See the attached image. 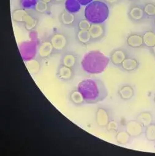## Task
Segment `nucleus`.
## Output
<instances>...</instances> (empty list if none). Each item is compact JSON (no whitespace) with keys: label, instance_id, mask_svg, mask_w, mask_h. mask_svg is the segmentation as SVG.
Here are the masks:
<instances>
[{"label":"nucleus","instance_id":"nucleus-33","mask_svg":"<svg viewBox=\"0 0 155 156\" xmlns=\"http://www.w3.org/2000/svg\"><path fill=\"white\" fill-rule=\"evenodd\" d=\"M42 1L47 3L48 4H52V0H42Z\"/></svg>","mask_w":155,"mask_h":156},{"label":"nucleus","instance_id":"nucleus-10","mask_svg":"<svg viewBox=\"0 0 155 156\" xmlns=\"http://www.w3.org/2000/svg\"><path fill=\"white\" fill-rule=\"evenodd\" d=\"M127 46L133 49H138L145 47L142 33H132L126 38Z\"/></svg>","mask_w":155,"mask_h":156},{"label":"nucleus","instance_id":"nucleus-14","mask_svg":"<svg viewBox=\"0 0 155 156\" xmlns=\"http://www.w3.org/2000/svg\"><path fill=\"white\" fill-rule=\"evenodd\" d=\"M96 122L102 127L108 125L110 121V115L104 108H99L96 112Z\"/></svg>","mask_w":155,"mask_h":156},{"label":"nucleus","instance_id":"nucleus-30","mask_svg":"<svg viewBox=\"0 0 155 156\" xmlns=\"http://www.w3.org/2000/svg\"><path fill=\"white\" fill-rule=\"evenodd\" d=\"M78 2L82 6H87L93 2V0H78Z\"/></svg>","mask_w":155,"mask_h":156},{"label":"nucleus","instance_id":"nucleus-31","mask_svg":"<svg viewBox=\"0 0 155 156\" xmlns=\"http://www.w3.org/2000/svg\"><path fill=\"white\" fill-rule=\"evenodd\" d=\"M66 0H52V4L60 5L65 2Z\"/></svg>","mask_w":155,"mask_h":156},{"label":"nucleus","instance_id":"nucleus-34","mask_svg":"<svg viewBox=\"0 0 155 156\" xmlns=\"http://www.w3.org/2000/svg\"><path fill=\"white\" fill-rule=\"evenodd\" d=\"M153 25L155 29V17L153 18Z\"/></svg>","mask_w":155,"mask_h":156},{"label":"nucleus","instance_id":"nucleus-23","mask_svg":"<svg viewBox=\"0 0 155 156\" xmlns=\"http://www.w3.org/2000/svg\"><path fill=\"white\" fill-rule=\"evenodd\" d=\"M137 121L143 126H147L151 124L152 116L149 112H143L137 117Z\"/></svg>","mask_w":155,"mask_h":156},{"label":"nucleus","instance_id":"nucleus-16","mask_svg":"<svg viewBox=\"0 0 155 156\" xmlns=\"http://www.w3.org/2000/svg\"><path fill=\"white\" fill-rule=\"evenodd\" d=\"M78 58L75 54L73 53H65L60 61V64L65 66L74 69L77 65Z\"/></svg>","mask_w":155,"mask_h":156},{"label":"nucleus","instance_id":"nucleus-5","mask_svg":"<svg viewBox=\"0 0 155 156\" xmlns=\"http://www.w3.org/2000/svg\"><path fill=\"white\" fill-rule=\"evenodd\" d=\"M54 49V53H61L64 51L68 45L67 35L62 32H55L51 35L49 39Z\"/></svg>","mask_w":155,"mask_h":156},{"label":"nucleus","instance_id":"nucleus-18","mask_svg":"<svg viewBox=\"0 0 155 156\" xmlns=\"http://www.w3.org/2000/svg\"><path fill=\"white\" fill-rule=\"evenodd\" d=\"M76 40L81 44L88 45L92 42V39L88 30H78L76 34Z\"/></svg>","mask_w":155,"mask_h":156},{"label":"nucleus","instance_id":"nucleus-8","mask_svg":"<svg viewBox=\"0 0 155 156\" xmlns=\"http://www.w3.org/2000/svg\"><path fill=\"white\" fill-rule=\"evenodd\" d=\"M128 57H129V55L125 49L118 48L114 49L111 53L110 61L113 65L120 67L122 63Z\"/></svg>","mask_w":155,"mask_h":156},{"label":"nucleus","instance_id":"nucleus-36","mask_svg":"<svg viewBox=\"0 0 155 156\" xmlns=\"http://www.w3.org/2000/svg\"><path fill=\"white\" fill-rule=\"evenodd\" d=\"M154 101H155V97H154Z\"/></svg>","mask_w":155,"mask_h":156},{"label":"nucleus","instance_id":"nucleus-17","mask_svg":"<svg viewBox=\"0 0 155 156\" xmlns=\"http://www.w3.org/2000/svg\"><path fill=\"white\" fill-rule=\"evenodd\" d=\"M144 46L151 49L155 46V30H147L142 33Z\"/></svg>","mask_w":155,"mask_h":156},{"label":"nucleus","instance_id":"nucleus-21","mask_svg":"<svg viewBox=\"0 0 155 156\" xmlns=\"http://www.w3.org/2000/svg\"><path fill=\"white\" fill-rule=\"evenodd\" d=\"M65 8L68 12L74 14L80 11L81 5L78 2V0H66L65 2Z\"/></svg>","mask_w":155,"mask_h":156},{"label":"nucleus","instance_id":"nucleus-11","mask_svg":"<svg viewBox=\"0 0 155 156\" xmlns=\"http://www.w3.org/2000/svg\"><path fill=\"white\" fill-rule=\"evenodd\" d=\"M59 18L60 23L63 25L68 27H74L76 21V16L73 13L70 12L66 9L61 12Z\"/></svg>","mask_w":155,"mask_h":156},{"label":"nucleus","instance_id":"nucleus-27","mask_svg":"<svg viewBox=\"0 0 155 156\" xmlns=\"http://www.w3.org/2000/svg\"><path fill=\"white\" fill-rule=\"evenodd\" d=\"M130 138V135L127 132H121L119 133L116 136V139L118 143L120 144L127 143Z\"/></svg>","mask_w":155,"mask_h":156},{"label":"nucleus","instance_id":"nucleus-26","mask_svg":"<svg viewBox=\"0 0 155 156\" xmlns=\"http://www.w3.org/2000/svg\"><path fill=\"white\" fill-rule=\"evenodd\" d=\"M91 23L86 18L81 19L77 23V29L79 30H89Z\"/></svg>","mask_w":155,"mask_h":156},{"label":"nucleus","instance_id":"nucleus-13","mask_svg":"<svg viewBox=\"0 0 155 156\" xmlns=\"http://www.w3.org/2000/svg\"><path fill=\"white\" fill-rule=\"evenodd\" d=\"M140 66L138 60L133 57H128L122 63L120 67L126 72H132L136 70Z\"/></svg>","mask_w":155,"mask_h":156},{"label":"nucleus","instance_id":"nucleus-28","mask_svg":"<svg viewBox=\"0 0 155 156\" xmlns=\"http://www.w3.org/2000/svg\"><path fill=\"white\" fill-rule=\"evenodd\" d=\"M38 1L39 0H19L21 8L26 9H33Z\"/></svg>","mask_w":155,"mask_h":156},{"label":"nucleus","instance_id":"nucleus-19","mask_svg":"<svg viewBox=\"0 0 155 156\" xmlns=\"http://www.w3.org/2000/svg\"><path fill=\"white\" fill-rule=\"evenodd\" d=\"M51 4L45 3L42 0H39L35 5L33 9L40 14H50L51 12Z\"/></svg>","mask_w":155,"mask_h":156},{"label":"nucleus","instance_id":"nucleus-35","mask_svg":"<svg viewBox=\"0 0 155 156\" xmlns=\"http://www.w3.org/2000/svg\"><path fill=\"white\" fill-rule=\"evenodd\" d=\"M128 1H130V2H135L136 0H128Z\"/></svg>","mask_w":155,"mask_h":156},{"label":"nucleus","instance_id":"nucleus-4","mask_svg":"<svg viewBox=\"0 0 155 156\" xmlns=\"http://www.w3.org/2000/svg\"><path fill=\"white\" fill-rule=\"evenodd\" d=\"M11 17L14 22L23 23L25 29L29 31L34 29L37 25V19L26 9L21 8L14 9L12 12Z\"/></svg>","mask_w":155,"mask_h":156},{"label":"nucleus","instance_id":"nucleus-2","mask_svg":"<svg viewBox=\"0 0 155 156\" xmlns=\"http://www.w3.org/2000/svg\"><path fill=\"white\" fill-rule=\"evenodd\" d=\"M110 59L100 51H93L85 56L83 61L84 70L89 73L96 74L104 71L109 62Z\"/></svg>","mask_w":155,"mask_h":156},{"label":"nucleus","instance_id":"nucleus-25","mask_svg":"<svg viewBox=\"0 0 155 156\" xmlns=\"http://www.w3.org/2000/svg\"><path fill=\"white\" fill-rule=\"evenodd\" d=\"M145 135L148 140L155 141V125L150 124L146 126Z\"/></svg>","mask_w":155,"mask_h":156},{"label":"nucleus","instance_id":"nucleus-9","mask_svg":"<svg viewBox=\"0 0 155 156\" xmlns=\"http://www.w3.org/2000/svg\"><path fill=\"white\" fill-rule=\"evenodd\" d=\"M53 53H54V49L49 40L43 41L37 48L38 56L42 59L49 58Z\"/></svg>","mask_w":155,"mask_h":156},{"label":"nucleus","instance_id":"nucleus-20","mask_svg":"<svg viewBox=\"0 0 155 156\" xmlns=\"http://www.w3.org/2000/svg\"><path fill=\"white\" fill-rule=\"evenodd\" d=\"M120 98L124 100L130 99L134 94V90L130 85H124L121 87L119 91Z\"/></svg>","mask_w":155,"mask_h":156},{"label":"nucleus","instance_id":"nucleus-32","mask_svg":"<svg viewBox=\"0 0 155 156\" xmlns=\"http://www.w3.org/2000/svg\"><path fill=\"white\" fill-rule=\"evenodd\" d=\"M149 49H150V53L155 58V46L153 48H151Z\"/></svg>","mask_w":155,"mask_h":156},{"label":"nucleus","instance_id":"nucleus-22","mask_svg":"<svg viewBox=\"0 0 155 156\" xmlns=\"http://www.w3.org/2000/svg\"><path fill=\"white\" fill-rule=\"evenodd\" d=\"M143 7L147 17L154 18L155 17V3L152 2H145L143 5Z\"/></svg>","mask_w":155,"mask_h":156},{"label":"nucleus","instance_id":"nucleus-3","mask_svg":"<svg viewBox=\"0 0 155 156\" xmlns=\"http://www.w3.org/2000/svg\"><path fill=\"white\" fill-rule=\"evenodd\" d=\"M109 6L102 1H93L85 9V18L92 23H102L109 17Z\"/></svg>","mask_w":155,"mask_h":156},{"label":"nucleus","instance_id":"nucleus-12","mask_svg":"<svg viewBox=\"0 0 155 156\" xmlns=\"http://www.w3.org/2000/svg\"><path fill=\"white\" fill-rule=\"evenodd\" d=\"M143 127L138 121H130L126 125V132L130 136H138L142 133Z\"/></svg>","mask_w":155,"mask_h":156},{"label":"nucleus","instance_id":"nucleus-29","mask_svg":"<svg viewBox=\"0 0 155 156\" xmlns=\"http://www.w3.org/2000/svg\"><path fill=\"white\" fill-rule=\"evenodd\" d=\"M122 0H103V2L106 3L109 6H113L114 5H118Z\"/></svg>","mask_w":155,"mask_h":156},{"label":"nucleus","instance_id":"nucleus-6","mask_svg":"<svg viewBox=\"0 0 155 156\" xmlns=\"http://www.w3.org/2000/svg\"><path fill=\"white\" fill-rule=\"evenodd\" d=\"M127 15L128 19L135 23H142L147 17L144 12L143 5L137 3H132L129 6Z\"/></svg>","mask_w":155,"mask_h":156},{"label":"nucleus","instance_id":"nucleus-24","mask_svg":"<svg viewBox=\"0 0 155 156\" xmlns=\"http://www.w3.org/2000/svg\"><path fill=\"white\" fill-rule=\"evenodd\" d=\"M70 99L74 105H82L85 102L82 94L78 90H74L71 93Z\"/></svg>","mask_w":155,"mask_h":156},{"label":"nucleus","instance_id":"nucleus-7","mask_svg":"<svg viewBox=\"0 0 155 156\" xmlns=\"http://www.w3.org/2000/svg\"><path fill=\"white\" fill-rule=\"evenodd\" d=\"M92 42H97L100 41L104 37L106 34V27L104 23H91L89 29Z\"/></svg>","mask_w":155,"mask_h":156},{"label":"nucleus","instance_id":"nucleus-1","mask_svg":"<svg viewBox=\"0 0 155 156\" xmlns=\"http://www.w3.org/2000/svg\"><path fill=\"white\" fill-rule=\"evenodd\" d=\"M85 101L89 104H95L104 100L108 95L106 87L99 79H87L80 82L78 87Z\"/></svg>","mask_w":155,"mask_h":156},{"label":"nucleus","instance_id":"nucleus-15","mask_svg":"<svg viewBox=\"0 0 155 156\" xmlns=\"http://www.w3.org/2000/svg\"><path fill=\"white\" fill-rule=\"evenodd\" d=\"M74 75L73 69L68 67L65 66L60 64L58 68L57 76L61 80H69L72 79Z\"/></svg>","mask_w":155,"mask_h":156}]
</instances>
